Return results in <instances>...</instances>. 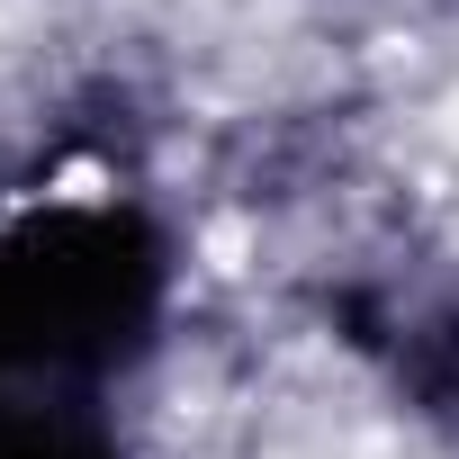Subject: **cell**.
<instances>
[{
  "instance_id": "1",
  "label": "cell",
  "mask_w": 459,
  "mask_h": 459,
  "mask_svg": "<svg viewBox=\"0 0 459 459\" xmlns=\"http://www.w3.org/2000/svg\"><path fill=\"white\" fill-rule=\"evenodd\" d=\"M180 316V235L126 189L0 207V405L117 396Z\"/></svg>"
},
{
  "instance_id": "2",
  "label": "cell",
  "mask_w": 459,
  "mask_h": 459,
  "mask_svg": "<svg viewBox=\"0 0 459 459\" xmlns=\"http://www.w3.org/2000/svg\"><path fill=\"white\" fill-rule=\"evenodd\" d=\"M342 342L396 387L405 414L459 423V271L432 289H351Z\"/></svg>"
},
{
  "instance_id": "3",
  "label": "cell",
  "mask_w": 459,
  "mask_h": 459,
  "mask_svg": "<svg viewBox=\"0 0 459 459\" xmlns=\"http://www.w3.org/2000/svg\"><path fill=\"white\" fill-rule=\"evenodd\" d=\"M0 459H135L117 396H19L0 405Z\"/></svg>"
}]
</instances>
